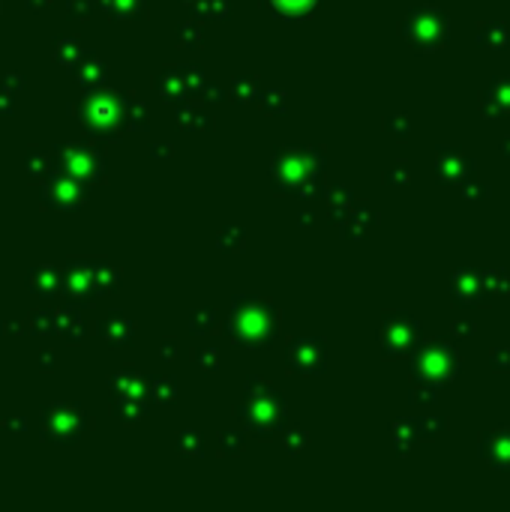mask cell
Segmentation results:
<instances>
[{"label":"cell","instance_id":"cell-3","mask_svg":"<svg viewBox=\"0 0 510 512\" xmlns=\"http://www.w3.org/2000/svg\"><path fill=\"white\" fill-rule=\"evenodd\" d=\"M453 291H456V303L460 306H471V303H480V297H487V282H483V273H471V270H460L453 279Z\"/></svg>","mask_w":510,"mask_h":512},{"label":"cell","instance_id":"cell-7","mask_svg":"<svg viewBox=\"0 0 510 512\" xmlns=\"http://www.w3.org/2000/svg\"><path fill=\"white\" fill-rule=\"evenodd\" d=\"M469 180H471V183L462 186V195H465V198H483V195H489V189L483 186V183H478V177H474V174H471Z\"/></svg>","mask_w":510,"mask_h":512},{"label":"cell","instance_id":"cell-5","mask_svg":"<svg viewBox=\"0 0 510 512\" xmlns=\"http://www.w3.org/2000/svg\"><path fill=\"white\" fill-rule=\"evenodd\" d=\"M483 102H492L489 111H496V114H510V78H501V81L492 84L483 93Z\"/></svg>","mask_w":510,"mask_h":512},{"label":"cell","instance_id":"cell-2","mask_svg":"<svg viewBox=\"0 0 510 512\" xmlns=\"http://www.w3.org/2000/svg\"><path fill=\"white\" fill-rule=\"evenodd\" d=\"M420 362H426V378L432 380H451L456 375V366H460V360H456V351L453 348H447V345H432V348L426 351V360H420Z\"/></svg>","mask_w":510,"mask_h":512},{"label":"cell","instance_id":"cell-6","mask_svg":"<svg viewBox=\"0 0 510 512\" xmlns=\"http://www.w3.org/2000/svg\"><path fill=\"white\" fill-rule=\"evenodd\" d=\"M489 362L496 366L498 371H510V348H496L489 351Z\"/></svg>","mask_w":510,"mask_h":512},{"label":"cell","instance_id":"cell-1","mask_svg":"<svg viewBox=\"0 0 510 512\" xmlns=\"http://www.w3.org/2000/svg\"><path fill=\"white\" fill-rule=\"evenodd\" d=\"M480 455L496 467V471H510V429L487 431L480 440Z\"/></svg>","mask_w":510,"mask_h":512},{"label":"cell","instance_id":"cell-4","mask_svg":"<svg viewBox=\"0 0 510 512\" xmlns=\"http://www.w3.org/2000/svg\"><path fill=\"white\" fill-rule=\"evenodd\" d=\"M478 42L483 48H507L510 45V33L501 21H483L478 30Z\"/></svg>","mask_w":510,"mask_h":512},{"label":"cell","instance_id":"cell-8","mask_svg":"<svg viewBox=\"0 0 510 512\" xmlns=\"http://www.w3.org/2000/svg\"><path fill=\"white\" fill-rule=\"evenodd\" d=\"M501 153L510 156V138H501Z\"/></svg>","mask_w":510,"mask_h":512}]
</instances>
